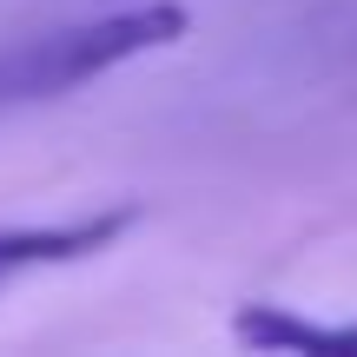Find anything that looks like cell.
I'll return each instance as SVG.
<instances>
[{
	"label": "cell",
	"instance_id": "cell-1",
	"mask_svg": "<svg viewBox=\"0 0 357 357\" xmlns=\"http://www.w3.org/2000/svg\"><path fill=\"white\" fill-rule=\"evenodd\" d=\"M192 26V13L178 0H146V7L93 13V20L53 26L33 40H7L0 47V106H40L66 100V93L93 86V79L119 73V66L146 60L159 47H178Z\"/></svg>",
	"mask_w": 357,
	"mask_h": 357
},
{
	"label": "cell",
	"instance_id": "cell-2",
	"mask_svg": "<svg viewBox=\"0 0 357 357\" xmlns=\"http://www.w3.org/2000/svg\"><path fill=\"white\" fill-rule=\"evenodd\" d=\"M132 225V205H113V212H86V218H60V225H0V291L26 271L47 265H73V258H93Z\"/></svg>",
	"mask_w": 357,
	"mask_h": 357
},
{
	"label": "cell",
	"instance_id": "cell-3",
	"mask_svg": "<svg viewBox=\"0 0 357 357\" xmlns=\"http://www.w3.org/2000/svg\"><path fill=\"white\" fill-rule=\"evenodd\" d=\"M231 337L258 351H357V324H311L284 305H245L231 318Z\"/></svg>",
	"mask_w": 357,
	"mask_h": 357
}]
</instances>
